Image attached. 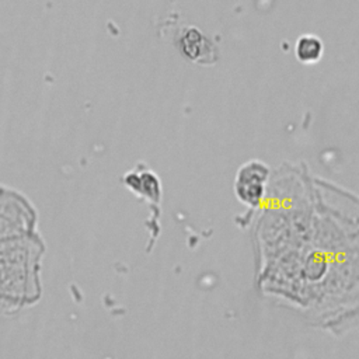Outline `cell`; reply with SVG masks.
I'll use <instances>...</instances> for the list:
<instances>
[{
	"instance_id": "obj_1",
	"label": "cell",
	"mask_w": 359,
	"mask_h": 359,
	"mask_svg": "<svg viewBox=\"0 0 359 359\" xmlns=\"http://www.w3.org/2000/svg\"><path fill=\"white\" fill-rule=\"evenodd\" d=\"M268 174V165L259 160H250L243 164L234 181V192L238 201L250 206H257L264 196Z\"/></svg>"
},
{
	"instance_id": "obj_2",
	"label": "cell",
	"mask_w": 359,
	"mask_h": 359,
	"mask_svg": "<svg viewBox=\"0 0 359 359\" xmlns=\"http://www.w3.org/2000/svg\"><path fill=\"white\" fill-rule=\"evenodd\" d=\"M324 53V43L321 38L314 34H303L297 38L294 45V56L303 65L317 63Z\"/></svg>"
},
{
	"instance_id": "obj_3",
	"label": "cell",
	"mask_w": 359,
	"mask_h": 359,
	"mask_svg": "<svg viewBox=\"0 0 359 359\" xmlns=\"http://www.w3.org/2000/svg\"><path fill=\"white\" fill-rule=\"evenodd\" d=\"M181 48L184 55H187L189 59L199 62V57L202 56V52L208 49V41L206 38L195 28H191L181 39Z\"/></svg>"
}]
</instances>
